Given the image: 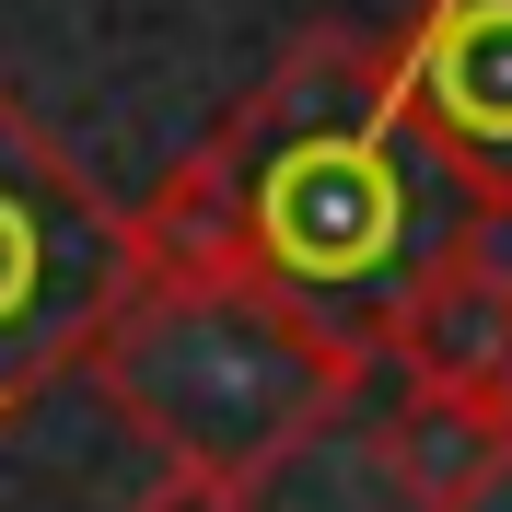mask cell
<instances>
[{
    "label": "cell",
    "instance_id": "obj_1",
    "mask_svg": "<svg viewBox=\"0 0 512 512\" xmlns=\"http://www.w3.org/2000/svg\"><path fill=\"white\" fill-rule=\"evenodd\" d=\"M128 222H140V256L256 280L373 373L489 256L501 210H478L419 140L384 35L303 24L187 163H163V187Z\"/></svg>",
    "mask_w": 512,
    "mask_h": 512
},
{
    "label": "cell",
    "instance_id": "obj_2",
    "mask_svg": "<svg viewBox=\"0 0 512 512\" xmlns=\"http://www.w3.org/2000/svg\"><path fill=\"white\" fill-rule=\"evenodd\" d=\"M82 373L163 466H198L233 489H268L291 454H315L373 384L291 303L222 268H187V256H140V291L117 303Z\"/></svg>",
    "mask_w": 512,
    "mask_h": 512
},
{
    "label": "cell",
    "instance_id": "obj_3",
    "mask_svg": "<svg viewBox=\"0 0 512 512\" xmlns=\"http://www.w3.org/2000/svg\"><path fill=\"white\" fill-rule=\"evenodd\" d=\"M128 291H140L128 198H105L70 163V140L0 82V419L82 373Z\"/></svg>",
    "mask_w": 512,
    "mask_h": 512
},
{
    "label": "cell",
    "instance_id": "obj_4",
    "mask_svg": "<svg viewBox=\"0 0 512 512\" xmlns=\"http://www.w3.org/2000/svg\"><path fill=\"white\" fill-rule=\"evenodd\" d=\"M384 47L443 175L478 210H512V0H419Z\"/></svg>",
    "mask_w": 512,
    "mask_h": 512
},
{
    "label": "cell",
    "instance_id": "obj_5",
    "mask_svg": "<svg viewBox=\"0 0 512 512\" xmlns=\"http://www.w3.org/2000/svg\"><path fill=\"white\" fill-rule=\"evenodd\" d=\"M373 478L408 512H489L512 478V384H396L373 419Z\"/></svg>",
    "mask_w": 512,
    "mask_h": 512
},
{
    "label": "cell",
    "instance_id": "obj_6",
    "mask_svg": "<svg viewBox=\"0 0 512 512\" xmlns=\"http://www.w3.org/2000/svg\"><path fill=\"white\" fill-rule=\"evenodd\" d=\"M396 373L408 384H512V268L501 256H478V268L396 338Z\"/></svg>",
    "mask_w": 512,
    "mask_h": 512
},
{
    "label": "cell",
    "instance_id": "obj_7",
    "mask_svg": "<svg viewBox=\"0 0 512 512\" xmlns=\"http://www.w3.org/2000/svg\"><path fill=\"white\" fill-rule=\"evenodd\" d=\"M128 512H256V489H233V478H198V466H163L152 489Z\"/></svg>",
    "mask_w": 512,
    "mask_h": 512
}]
</instances>
